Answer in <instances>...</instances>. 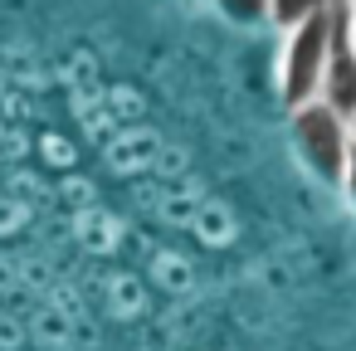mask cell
I'll return each mask as SVG.
<instances>
[{
    "label": "cell",
    "mask_w": 356,
    "mask_h": 351,
    "mask_svg": "<svg viewBox=\"0 0 356 351\" xmlns=\"http://www.w3.org/2000/svg\"><path fill=\"white\" fill-rule=\"evenodd\" d=\"M332 6H337V0H332ZM332 6L322 15L302 20L298 30H283V44H278V98L288 108L317 98L322 64H327V44H332Z\"/></svg>",
    "instance_id": "1"
},
{
    "label": "cell",
    "mask_w": 356,
    "mask_h": 351,
    "mask_svg": "<svg viewBox=\"0 0 356 351\" xmlns=\"http://www.w3.org/2000/svg\"><path fill=\"white\" fill-rule=\"evenodd\" d=\"M317 98L341 113L346 122L356 117V49L346 40V20H341V0L332 6V44H327V64H322V83H317Z\"/></svg>",
    "instance_id": "3"
},
{
    "label": "cell",
    "mask_w": 356,
    "mask_h": 351,
    "mask_svg": "<svg viewBox=\"0 0 356 351\" xmlns=\"http://www.w3.org/2000/svg\"><path fill=\"white\" fill-rule=\"evenodd\" d=\"M327 6H332V0H268V15H264V20L283 35V30H298L302 20L322 15Z\"/></svg>",
    "instance_id": "4"
},
{
    "label": "cell",
    "mask_w": 356,
    "mask_h": 351,
    "mask_svg": "<svg viewBox=\"0 0 356 351\" xmlns=\"http://www.w3.org/2000/svg\"><path fill=\"white\" fill-rule=\"evenodd\" d=\"M341 20H346V40H351V49H356V10L341 6Z\"/></svg>",
    "instance_id": "7"
},
{
    "label": "cell",
    "mask_w": 356,
    "mask_h": 351,
    "mask_svg": "<svg viewBox=\"0 0 356 351\" xmlns=\"http://www.w3.org/2000/svg\"><path fill=\"white\" fill-rule=\"evenodd\" d=\"M337 186H341V195H346V200H351V210H356V142H351V152H346V161H341Z\"/></svg>",
    "instance_id": "6"
},
{
    "label": "cell",
    "mask_w": 356,
    "mask_h": 351,
    "mask_svg": "<svg viewBox=\"0 0 356 351\" xmlns=\"http://www.w3.org/2000/svg\"><path fill=\"white\" fill-rule=\"evenodd\" d=\"M288 127H293L298 156H302L317 176L337 181V176H341V161H346V152H351V142H356L351 122H346L341 113H332L322 98H312V103L288 108Z\"/></svg>",
    "instance_id": "2"
},
{
    "label": "cell",
    "mask_w": 356,
    "mask_h": 351,
    "mask_svg": "<svg viewBox=\"0 0 356 351\" xmlns=\"http://www.w3.org/2000/svg\"><path fill=\"white\" fill-rule=\"evenodd\" d=\"M351 132H356V117H351Z\"/></svg>",
    "instance_id": "9"
},
{
    "label": "cell",
    "mask_w": 356,
    "mask_h": 351,
    "mask_svg": "<svg viewBox=\"0 0 356 351\" xmlns=\"http://www.w3.org/2000/svg\"><path fill=\"white\" fill-rule=\"evenodd\" d=\"M215 6H220L229 20H239V25H259V20L268 15V0H215Z\"/></svg>",
    "instance_id": "5"
},
{
    "label": "cell",
    "mask_w": 356,
    "mask_h": 351,
    "mask_svg": "<svg viewBox=\"0 0 356 351\" xmlns=\"http://www.w3.org/2000/svg\"><path fill=\"white\" fill-rule=\"evenodd\" d=\"M341 6H351V10H356V0H341Z\"/></svg>",
    "instance_id": "8"
}]
</instances>
